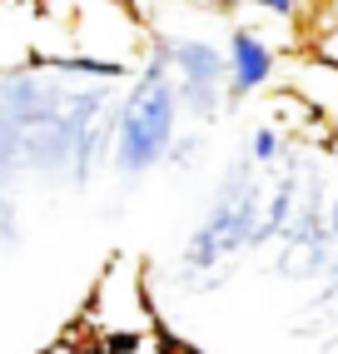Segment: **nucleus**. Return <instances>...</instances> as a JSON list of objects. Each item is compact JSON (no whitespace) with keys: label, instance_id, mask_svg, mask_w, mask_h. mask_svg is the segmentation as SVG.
<instances>
[{"label":"nucleus","instance_id":"20e7f679","mask_svg":"<svg viewBox=\"0 0 338 354\" xmlns=\"http://www.w3.org/2000/svg\"><path fill=\"white\" fill-rule=\"evenodd\" d=\"M224 85H229V95L234 100H244V95H254L259 85H269V75H274V50L264 45L254 30H234L229 35V70H224Z\"/></svg>","mask_w":338,"mask_h":354},{"label":"nucleus","instance_id":"7ed1b4c3","mask_svg":"<svg viewBox=\"0 0 338 354\" xmlns=\"http://www.w3.org/2000/svg\"><path fill=\"white\" fill-rule=\"evenodd\" d=\"M169 55H175L179 65V90L184 100L195 105V115H214V105H219V90H224V55L214 50V45L204 40H179V45H164Z\"/></svg>","mask_w":338,"mask_h":354},{"label":"nucleus","instance_id":"423d86ee","mask_svg":"<svg viewBox=\"0 0 338 354\" xmlns=\"http://www.w3.org/2000/svg\"><path fill=\"white\" fill-rule=\"evenodd\" d=\"M249 155H254V165H274V160H279V130H274V125H259Z\"/></svg>","mask_w":338,"mask_h":354},{"label":"nucleus","instance_id":"39448f33","mask_svg":"<svg viewBox=\"0 0 338 354\" xmlns=\"http://www.w3.org/2000/svg\"><path fill=\"white\" fill-rule=\"evenodd\" d=\"M313 60L338 75V26H324L319 35H313Z\"/></svg>","mask_w":338,"mask_h":354},{"label":"nucleus","instance_id":"f257e3e1","mask_svg":"<svg viewBox=\"0 0 338 354\" xmlns=\"http://www.w3.org/2000/svg\"><path fill=\"white\" fill-rule=\"evenodd\" d=\"M169 135H175V85H169V50H159L119 110V150H115L119 170L125 175L150 170L164 155Z\"/></svg>","mask_w":338,"mask_h":354},{"label":"nucleus","instance_id":"6e6552de","mask_svg":"<svg viewBox=\"0 0 338 354\" xmlns=\"http://www.w3.org/2000/svg\"><path fill=\"white\" fill-rule=\"evenodd\" d=\"M333 290H338V274H333Z\"/></svg>","mask_w":338,"mask_h":354},{"label":"nucleus","instance_id":"0eeeda50","mask_svg":"<svg viewBox=\"0 0 338 354\" xmlns=\"http://www.w3.org/2000/svg\"><path fill=\"white\" fill-rule=\"evenodd\" d=\"M328 230H333V234H338V205H333V220H328Z\"/></svg>","mask_w":338,"mask_h":354},{"label":"nucleus","instance_id":"f03ea898","mask_svg":"<svg viewBox=\"0 0 338 354\" xmlns=\"http://www.w3.org/2000/svg\"><path fill=\"white\" fill-rule=\"evenodd\" d=\"M259 230V185L249 180V170H234V190L224 185L219 200H214V215L204 220V230H195V240L184 250V265L209 270V265H224V259L249 245Z\"/></svg>","mask_w":338,"mask_h":354}]
</instances>
